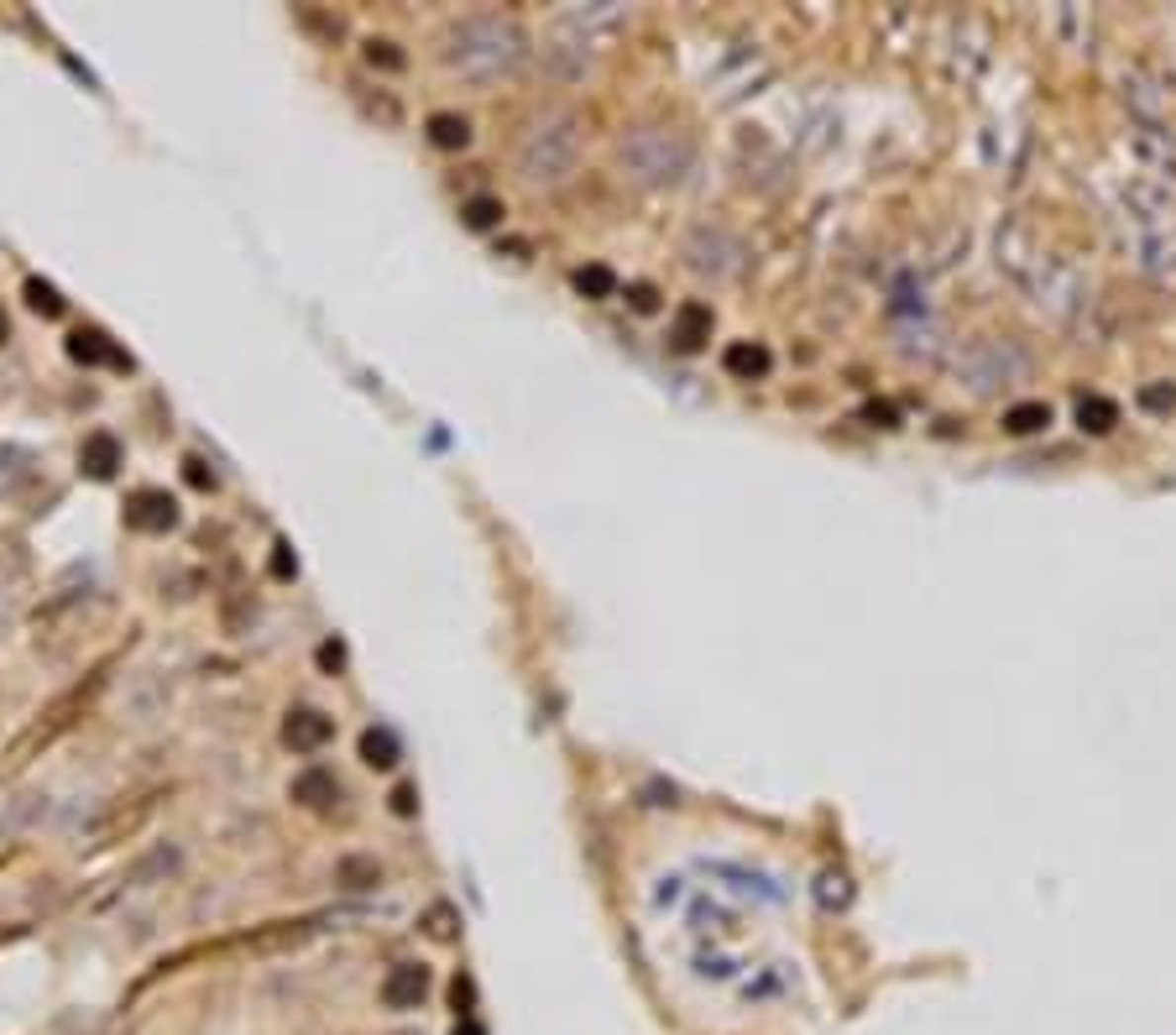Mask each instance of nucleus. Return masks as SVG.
Wrapping results in <instances>:
<instances>
[{"mask_svg":"<svg viewBox=\"0 0 1176 1035\" xmlns=\"http://www.w3.org/2000/svg\"><path fill=\"white\" fill-rule=\"evenodd\" d=\"M450 73H461L471 84H492V79H507L518 73L523 58H528V37L512 16H498V11H476V16H461L450 32H445V47H439Z\"/></svg>","mask_w":1176,"mask_h":1035,"instance_id":"nucleus-1","label":"nucleus"},{"mask_svg":"<svg viewBox=\"0 0 1176 1035\" xmlns=\"http://www.w3.org/2000/svg\"><path fill=\"white\" fill-rule=\"evenodd\" d=\"M999 267L1015 277L1025 293H1031L1036 309L1056 314V320H1072V314L1088 304V283H1082V272L1072 262H1061V256L1040 251L1025 220H1009V226L999 231Z\"/></svg>","mask_w":1176,"mask_h":1035,"instance_id":"nucleus-2","label":"nucleus"},{"mask_svg":"<svg viewBox=\"0 0 1176 1035\" xmlns=\"http://www.w3.org/2000/svg\"><path fill=\"white\" fill-rule=\"evenodd\" d=\"M1125 220L1134 226V251L1140 267L1150 277H1176V205L1166 194V183L1155 178H1134L1125 183Z\"/></svg>","mask_w":1176,"mask_h":1035,"instance_id":"nucleus-3","label":"nucleus"},{"mask_svg":"<svg viewBox=\"0 0 1176 1035\" xmlns=\"http://www.w3.org/2000/svg\"><path fill=\"white\" fill-rule=\"evenodd\" d=\"M690 162H695V146L675 126H633L617 141V173L638 183V189H670V183L690 173Z\"/></svg>","mask_w":1176,"mask_h":1035,"instance_id":"nucleus-4","label":"nucleus"},{"mask_svg":"<svg viewBox=\"0 0 1176 1035\" xmlns=\"http://www.w3.org/2000/svg\"><path fill=\"white\" fill-rule=\"evenodd\" d=\"M581 162V116L576 110H544L518 141V173L534 189H560Z\"/></svg>","mask_w":1176,"mask_h":1035,"instance_id":"nucleus-5","label":"nucleus"},{"mask_svg":"<svg viewBox=\"0 0 1176 1035\" xmlns=\"http://www.w3.org/2000/svg\"><path fill=\"white\" fill-rule=\"evenodd\" d=\"M951 377H957L972 398L1004 393L1031 377V350L1009 335H972L957 356H951Z\"/></svg>","mask_w":1176,"mask_h":1035,"instance_id":"nucleus-6","label":"nucleus"},{"mask_svg":"<svg viewBox=\"0 0 1176 1035\" xmlns=\"http://www.w3.org/2000/svg\"><path fill=\"white\" fill-rule=\"evenodd\" d=\"M679 256L695 277H711V283H727L748 267V241L738 231H727L722 220H695V226L679 235Z\"/></svg>","mask_w":1176,"mask_h":1035,"instance_id":"nucleus-7","label":"nucleus"},{"mask_svg":"<svg viewBox=\"0 0 1176 1035\" xmlns=\"http://www.w3.org/2000/svg\"><path fill=\"white\" fill-rule=\"evenodd\" d=\"M173 523H178V503H173L168 492L141 487V492L126 497V528H136V533H168Z\"/></svg>","mask_w":1176,"mask_h":1035,"instance_id":"nucleus-8","label":"nucleus"},{"mask_svg":"<svg viewBox=\"0 0 1176 1035\" xmlns=\"http://www.w3.org/2000/svg\"><path fill=\"white\" fill-rule=\"evenodd\" d=\"M424 993H429V968L398 963L388 973V984H382V1004H388V1009H418V1004H424Z\"/></svg>","mask_w":1176,"mask_h":1035,"instance_id":"nucleus-9","label":"nucleus"},{"mask_svg":"<svg viewBox=\"0 0 1176 1035\" xmlns=\"http://www.w3.org/2000/svg\"><path fill=\"white\" fill-rule=\"evenodd\" d=\"M283 737H288V748H293V753H319V748L329 743V737H335V722H329L324 711H309V706H299V711H288Z\"/></svg>","mask_w":1176,"mask_h":1035,"instance_id":"nucleus-10","label":"nucleus"},{"mask_svg":"<svg viewBox=\"0 0 1176 1035\" xmlns=\"http://www.w3.org/2000/svg\"><path fill=\"white\" fill-rule=\"evenodd\" d=\"M68 356L79 366H132V356H126L121 345H110V335L95 329V325L73 329V335H68Z\"/></svg>","mask_w":1176,"mask_h":1035,"instance_id":"nucleus-11","label":"nucleus"},{"mask_svg":"<svg viewBox=\"0 0 1176 1035\" xmlns=\"http://www.w3.org/2000/svg\"><path fill=\"white\" fill-rule=\"evenodd\" d=\"M121 460H126V450H121V439L116 434H105V429H95L79 445V471L84 476H95V482H110V476L121 471Z\"/></svg>","mask_w":1176,"mask_h":1035,"instance_id":"nucleus-12","label":"nucleus"},{"mask_svg":"<svg viewBox=\"0 0 1176 1035\" xmlns=\"http://www.w3.org/2000/svg\"><path fill=\"white\" fill-rule=\"evenodd\" d=\"M711 309L701 304V299H690V304H679L675 309V320H670V340L679 345V350H701L706 340H711Z\"/></svg>","mask_w":1176,"mask_h":1035,"instance_id":"nucleus-13","label":"nucleus"},{"mask_svg":"<svg viewBox=\"0 0 1176 1035\" xmlns=\"http://www.w3.org/2000/svg\"><path fill=\"white\" fill-rule=\"evenodd\" d=\"M722 366H727V377L753 382V377H764L769 366H774V356H769V345H759V340H732L722 350Z\"/></svg>","mask_w":1176,"mask_h":1035,"instance_id":"nucleus-14","label":"nucleus"},{"mask_svg":"<svg viewBox=\"0 0 1176 1035\" xmlns=\"http://www.w3.org/2000/svg\"><path fill=\"white\" fill-rule=\"evenodd\" d=\"M293 800L309 805V810H324V805L340 800V780L329 769H304L299 780H293Z\"/></svg>","mask_w":1176,"mask_h":1035,"instance_id":"nucleus-15","label":"nucleus"},{"mask_svg":"<svg viewBox=\"0 0 1176 1035\" xmlns=\"http://www.w3.org/2000/svg\"><path fill=\"white\" fill-rule=\"evenodd\" d=\"M424 137L439 146V152H461V146L471 141V121L455 116V110H434V116L424 121Z\"/></svg>","mask_w":1176,"mask_h":1035,"instance_id":"nucleus-16","label":"nucleus"},{"mask_svg":"<svg viewBox=\"0 0 1176 1035\" xmlns=\"http://www.w3.org/2000/svg\"><path fill=\"white\" fill-rule=\"evenodd\" d=\"M1077 423L1088 434H1109L1114 423H1119V403L1114 398H1104V393H1088V398H1077Z\"/></svg>","mask_w":1176,"mask_h":1035,"instance_id":"nucleus-17","label":"nucleus"},{"mask_svg":"<svg viewBox=\"0 0 1176 1035\" xmlns=\"http://www.w3.org/2000/svg\"><path fill=\"white\" fill-rule=\"evenodd\" d=\"M1045 423H1051V403H1015V409H1004V434H1040Z\"/></svg>","mask_w":1176,"mask_h":1035,"instance_id":"nucleus-18","label":"nucleus"},{"mask_svg":"<svg viewBox=\"0 0 1176 1035\" xmlns=\"http://www.w3.org/2000/svg\"><path fill=\"white\" fill-rule=\"evenodd\" d=\"M361 759L372 764V769H393L403 753H398V737L388 732V727H372V732H361Z\"/></svg>","mask_w":1176,"mask_h":1035,"instance_id":"nucleus-19","label":"nucleus"},{"mask_svg":"<svg viewBox=\"0 0 1176 1035\" xmlns=\"http://www.w3.org/2000/svg\"><path fill=\"white\" fill-rule=\"evenodd\" d=\"M576 288L586 293V299H612V293H617V272H612V267H601V262L576 267Z\"/></svg>","mask_w":1176,"mask_h":1035,"instance_id":"nucleus-20","label":"nucleus"},{"mask_svg":"<svg viewBox=\"0 0 1176 1035\" xmlns=\"http://www.w3.org/2000/svg\"><path fill=\"white\" fill-rule=\"evenodd\" d=\"M27 304L43 314V320H58V314H63V293L52 283H43V277H27Z\"/></svg>","mask_w":1176,"mask_h":1035,"instance_id":"nucleus-21","label":"nucleus"},{"mask_svg":"<svg viewBox=\"0 0 1176 1035\" xmlns=\"http://www.w3.org/2000/svg\"><path fill=\"white\" fill-rule=\"evenodd\" d=\"M340 884H351V890H372V884H382L377 858H340Z\"/></svg>","mask_w":1176,"mask_h":1035,"instance_id":"nucleus-22","label":"nucleus"},{"mask_svg":"<svg viewBox=\"0 0 1176 1035\" xmlns=\"http://www.w3.org/2000/svg\"><path fill=\"white\" fill-rule=\"evenodd\" d=\"M461 215H466V226H471V231H492V226L502 220V205H498V199H466Z\"/></svg>","mask_w":1176,"mask_h":1035,"instance_id":"nucleus-23","label":"nucleus"},{"mask_svg":"<svg viewBox=\"0 0 1176 1035\" xmlns=\"http://www.w3.org/2000/svg\"><path fill=\"white\" fill-rule=\"evenodd\" d=\"M1140 409L1145 414H1171L1176 409V387L1171 382H1145L1140 387Z\"/></svg>","mask_w":1176,"mask_h":1035,"instance_id":"nucleus-24","label":"nucleus"},{"mask_svg":"<svg viewBox=\"0 0 1176 1035\" xmlns=\"http://www.w3.org/2000/svg\"><path fill=\"white\" fill-rule=\"evenodd\" d=\"M366 63H372V68H393V73H398L408 58L398 52V43H377V37H372V43H366Z\"/></svg>","mask_w":1176,"mask_h":1035,"instance_id":"nucleus-25","label":"nucleus"},{"mask_svg":"<svg viewBox=\"0 0 1176 1035\" xmlns=\"http://www.w3.org/2000/svg\"><path fill=\"white\" fill-rule=\"evenodd\" d=\"M429 936H439V941L455 936V910H450V904H434V910H429Z\"/></svg>","mask_w":1176,"mask_h":1035,"instance_id":"nucleus-26","label":"nucleus"},{"mask_svg":"<svg viewBox=\"0 0 1176 1035\" xmlns=\"http://www.w3.org/2000/svg\"><path fill=\"white\" fill-rule=\"evenodd\" d=\"M393 810H398V816H413V810H418V790H413V785H398V790H393Z\"/></svg>","mask_w":1176,"mask_h":1035,"instance_id":"nucleus-27","label":"nucleus"},{"mask_svg":"<svg viewBox=\"0 0 1176 1035\" xmlns=\"http://www.w3.org/2000/svg\"><path fill=\"white\" fill-rule=\"evenodd\" d=\"M628 299H633V309H638V314H654V309H659V293H654L649 283H638V288H628Z\"/></svg>","mask_w":1176,"mask_h":1035,"instance_id":"nucleus-28","label":"nucleus"},{"mask_svg":"<svg viewBox=\"0 0 1176 1035\" xmlns=\"http://www.w3.org/2000/svg\"><path fill=\"white\" fill-rule=\"evenodd\" d=\"M340 643H324V649H319V664H329V670H340Z\"/></svg>","mask_w":1176,"mask_h":1035,"instance_id":"nucleus-29","label":"nucleus"},{"mask_svg":"<svg viewBox=\"0 0 1176 1035\" xmlns=\"http://www.w3.org/2000/svg\"><path fill=\"white\" fill-rule=\"evenodd\" d=\"M272 570H278V576H293V560L283 554V544H278V554H272Z\"/></svg>","mask_w":1176,"mask_h":1035,"instance_id":"nucleus-30","label":"nucleus"},{"mask_svg":"<svg viewBox=\"0 0 1176 1035\" xmlns=\"http://www.w3.org/2000/svg\"><path fill=\"white\" fill-rule=\"evenodd\" d=\"M6 335H11V320H6V309H0V345H6Z\"/></svg>","mask_w":1176,"mask_h":1035,"instance_id":"nucleus-31","label":"nucleus"},{"mask_svg":"<svg viewBox=\"0 0 1176 1035\" xmlns=\"http://www.w3.org/2000/svg\"><path fill=\"white\" fill-rule=\"evenodd\" d=\"M455 1035H482V1030H476V1025H466V1030H455Z\"/></svg>","mask_w":1176,"mask_h":1035,"instance_id":"nucleus-32","label":"nucleus"}]
</instances>
